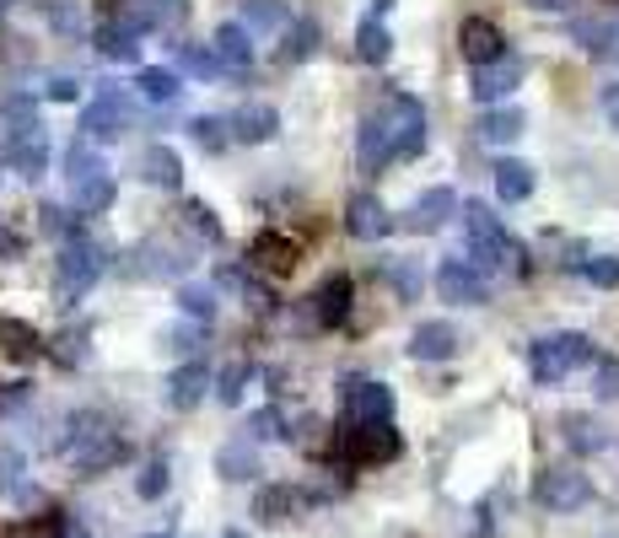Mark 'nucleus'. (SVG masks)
<instances>
[{"mask_svg":"<svg viewBox=\"0 0 619 538\" xmlns=\"http://www.w3.org/2000/svg\"><path fill=\"white\" fill-rule=\"evenodd\" d=\"M65 458L76 463V474H108L119 458H125V436L108 425L103 409H76L65 420Z\"/></svg>","mask_w":619,"mask_h":538,"instance_id":"1","label":"nucleus"},{"mask_svg":"<svg viewBox=\"0 0 619 538\" xmlns=\"http://www.w3.org/2000/svg\"><path fill=\"white\" fill-rule=\"evenodd\" d=\"M98 274H103V248H98L92 238L70 232L65 248H60V265H54V302H60V307H76V302L98 285Z\"/></svg>","mask_w":619,"mask_h":538,"instance_id":"2","label":"nucleus"},{"mask_svg":"<svg viewBox=\"0 0 619 538\" xmlns=\"http://www.w3.org/2000/svg\"><path fill=\"white\" fill-rule=\"evenodd\" d=\"M464 238H468V259L479 269H523V248L506 238V227L485 205H464Z\"/></svg>","mask_w":619,"mask_h":538,"instance_id":"3","label":"nucleus"},{"mask_svg":"<svg viewBox=\"0 0 619 538\" xmlns=\"http://www.w3.org/2000/svg\"><path fill=\"white\" fill-rule=\"evenodd\" d=\"M593 361V340L588 334H544V340H533L528 345V367H533V377L550 388V383H566L577 367H588Z\"/></svg>","mask_w":619,"mask_h":538,"instance_id":"4","label":"nucleus"},{"mask_svg":"<svg viewBox=\"0 0 619 538\" xmlns=\"http://www.w3.org/2000/svg\"><path fill=\"white\" fill-rule=\"evenodd\" d=\"M136 119H141L136 98H130V92H119V87H103V92L81 108V140H92V145L119 140L125 130H136Z\"/></svg>","mask_w":619,"mask_h":538,"instance_id":"5","label":"nucleus"},{"mask_svg":"<svg viewBox=\"0 0 619 538\" xmlns=\"http://www.w3.org/2000/svg\"><path fill=\"white\" fill-rule=\"evenodd\" d=\"M339 458H345V463H394V458H399V431H394V420H361V425L345 420Z\"/></svg>","mask_w":619,"mask_h":538,"instance_id":"6","label":"nucleus"},{"mask_svg":"<svg viewBox=\"0 0 619 538\" xmlns=\"http://www.w3.org/2000/svg\"><path fill=\"white\" fill-rule=\"evenodd\" d=\"M533 496H539V507L544 512H582L588 501H593V479L582 474V469H566V463H555V469H544L539 474V485H533Z\"/></svg>","mask_w":619,"mask_h":538,"instance_id":"7","label":"nucleus"},{"mask_svg":"<svg viewBox=\"0 0 619 538\" xmlns=\"http://www.w3.org/2000/svg\"><path fill=\"white\" fill-rule=\"evenodd\" d=\"M356 162H361V172H383L388 162H399V134H394L388 108H377V114H366V119H361V134H356Z\"/></svg>","mask_w":619,"mask_h":538,"instance_id":"8","label":"nucleus"},{"mask_svg":"<svg viewBox=\"0 0 619 538\" xmlns=\"http://www.w3.org/2000/svg\"><path fill=\"white\" fill-rule=\"evenodd\" d=\"M437 291H442V302H453V307H479V302H490V280H485V269L474 265V259H442Z\"/></svg>","mask_w":619,"mask_h":538,"instance_id":"9","label":"nucleus"},{"mask_svg":"<svg viewBox=\"0 0 619 538\" xmlns=\"http://www.w3.org/2000/svg\"><path fill=\"white\" fill-rule=\"evenodd\" d=\"M248 265L275 274V280H286V274H297V265H302V243L270 227V232H259V238L248 243Z\"/></svg>","mask_w":619,"mask_h":538,"instance_id":"10","label":"nucleus"},{"mask_svg":"<svg viewBox=\"0 0 619 538\" xmlns=\"http://www.w3.org/2000/svg\"><path fill=\"white\" fill-rule=\"evenodd\" d=\"M345 420L361 425V420H394V388L377 383V377H350L345 383Z\"/></svg>","mask_w":619,"mask_h":538,"instance_id":"11","label":"nucleus"},{"mask_svg":"<svg viewBox=\"0 0 619 538\" xmlns=\"http://www.w3.org/2000/svg\"><path fill=\"white\" fill-rule=\"evenodd\" d=\"M517 81H523V60L517 54H501V60H490V65H474V103H506L512 92H517Z\"/></svg>","mask_w":619,"mask_h":538,"instance_id":"12","label":"nucleus"},{"mask_svg":"<svg viewBox=\"0 0 619 538\" xmlns=\"http://www.w3.org/2000/svg\"><path fill=\"white\" fill-rule=\"evenodd\" d=\"M383 108H388V119H394V134H399V162L421 156V145H426V108H421L410 92H394Z\"/></svg>","mask_w":619,"mask_h":538,"instance_id":"13","label":"nucleus"},{"mask_svg":"<svg viewBox=\"0 0 619 538\" xmlns=\"http://www.w3.org/2000/svg\"><path fill=\"white\" fill-rule=\"evenodd\" d=\"M345 232H350L356 243H377V238L394 232V216H388V205H383L377 194H350V205H345Z\"/></svg>","mask_w":619,"mask_h":538,"instance_id":"14","label":"nucleus"},{"mask_svg":"<svg viewBox=\"0 0 619 538\" xmlns=\"http://www.w3.org/2000/svg\"><path fill=\"white\" fill-rule=\"evenodd\" d=\"M210 388H216L210 367H205L199 356H189V361H183V367H172V377H167V404L189 414V409H199V404H205Z\"/></svg>","mask_w":619,"mask_h":538,"instance_id":"15","label":"nucleus"},{"mask_svg":"<svg viewBox=\"0 0 619 538\" xmlns=\"http://www.w3.org/2000/svg\"><path fill=\"white\" fill-rule=\"evenodd\" d=\"M5 162H11V172H22V178H43V172H49V130H43V125L16 130L5 140Z\"/></svg>","mask_w":619,"mask_h":538,"instance_id":"16","label":"nucleus"},{"mask_svg":"<svg viewBox=\"0 0 619 538\" xmlns=\"http://www.w3.org/2000/svg\"><path fill=\"white\" fill-rule=\"evenodd\" d=\"M350 296H356L350 274H328V280L312 291V323H318V329L345 323V318H350Z\"/></svg>","mask_w":619,"mask_h":538,"instance_id":"17","label":"nucleus"},{"mask_svg":"<svg viewBox=\"0 0 619 538\" xmlns=\"http://www.w3.org/2000/svg\"><path fill=\"white\" fill-rule=\"evenodd\" d=\"M459 49H464L468 65H490V60H501V54H506V38H501V27H495V22L468 16L464 27H459Z\"/></svg>","mask_w":619,"mask_h":538,"instance_id":"18","label":"nucleus"},{"mask_svg":"<svg viewBox=\"0 0 619 538\" xmlns=\"http://www.w3.org/2000/svg\"><path fill=\"white\" fill-rule=\"evenodd\" d=\"M210 43H216V54H221L227 76H248V65H254V33H248L243 22H221Z\"/></svg>","mask_w":619,"mask_h":538,"instance_id":"19","label":"nucleus"},{"mask_svg":"<svg viewBox=\"0 0 619 538\" xmlns=\"http://www.w3.org/2000/svg\"><path fill=\"white\" fill-rule=\"evenodd\" d=\"M459 345H464L459 329L442 323V318H437V323H421V329L410 334V356H415V361H453Z\"/></svg>","mask_w":619,"mask_h":538,"instance_id":"20","label":"nucleus"},{"mask_svg":"<svg viewBox=\"0 0 619 538\" xmlns=\"http://www.w3.org/2000/svg\"><path fill=\"white\" fill-rule=\"evenodd\" d=\"M275 134H281V114L270 103H243L232 114V140H243V145H265Z\"/></svg>","mask_w":619,"mask_h":538,"instance_id":"21","label":"nucleus"},{"mask_svg":"<svg viewBox=\"0 0 619 538\" xmlns=\"http://www.w3.org/2000/svg\"><path fill=\"white\" fill-rule=\"evenodd\" d=\"M297 512H302V490H292V485H265V490L254 496V517H259L265 528H286Z\"/></svg>","mask_w":619,"mask_h":538,"instance_id":"22","label":"nucleus"},{"mask_svg":"<svg viewBox=\"0 0 619 538\" xmlns=\"http://www.w3.org/2000/svg\"><path fill=\"white\" fill-rule=\"evenodd\" d=\"M141 38H146L141 27H130L125 16H114V22L98 33V54L114 60V65H136V60H141Z\"/></svg>","mask_w":619,"mask_h":538,"instance_id":"23","label":"nucleus"},{"mask_svg":"<svg viewBox=\"0 0 619 538\" xmlns=\"http://www.w3.org/2000/svg\"><path fill=\"white\" fill-rule=\"evenodd\" d=\"M453 210H459V194H453V189H426V194L410 205V227H415V232H437Z\"/></svg>","mask_w":619,"mask_h":538,"instance_id":"24","label":"nucleus"},{"mask_svg":"<svg viewBox=\"0 0 619 538\" xmlns=\"http://www.w3.org/2000/svg\"><path fill=\"white\" fill-rule=\"evenodd\" d=\"M141 178H146L152 189H178V183H183L178 151H172V145H146V151H141Z\"/></svg>","mask_w":619,"mask_h":538,"instance_id":"25","label":"nucleus"},{"mask_svg":"<svg viewBox=\"0 0 619 538\" xmlns=\"http://www.w3.org/2000/svg\"><path fill=\"white\" fill-rule=\"evenodd\" d=\"M114 194H119L114 172H103V178H87V183H70V210H76V216H103V210L114 205Z\"/></svg>","mask_w":619,"mask_h":538,"instance_id":"26","label":"nucleus"},{"mask_svg":"<svg viewBox=\"0 0 619 538\" xmlns=\"http://www.w3.org/2000/svg\"><path fill=\"white\" fill-rule=\"evenodd\" d=\"M0 350H5V361H33L43 350V340L27 318H0Z\"/></svg>","mask_w":619,"mask_h":538,"instance_id":"27","label":"nucleus"},{"mask_svg":"<svg viewBox=\"0 0 619 538\" xmlns=\"http://www.w3.org/2000/svg\"><path fill=\"white\" fill-rule=\"evenodd\" d=\"M495 194H501L506 205L528 200V194H533V167L517 162V156H501V162H495Z\"/></svg>","mask_w":619,"mask_h":538,"instance_id":"28","label":"nucleus"},{"mask_svg":"<svg viewBox=\"0 0 619 538\" xmlns=\"http://www.w3.org/2000/svg\"><path fill=\"white\" fill-rule=\"evenodd\" d=\"M560 436H566V447L582 452V458H588V452H604V441H609L593 414H560Z\"/></svg>","mask_w":619,"mask_h":538,"instance_id":"29","label":"nucleus"},{"mask_svg":"<svg viewBox=\"0 0 619 538\" xmlns=\"http://www.w3.org/2000/svg\"><path fill=\"white\" fill-rule=\"evenodd\" d=\"M216 474H221V479H232V485H248V479L259 474V458H254L248 436H243V441H227V447L216 452Z\"/></svg>","mask_w":619,"mask_h":538,"instance_id":"30","label":"nucleus"},{"mask_svg":"<svg viewBox=\"0 0 619 538\" xmlns=\"http://www.w3.org/2000/svg\"><path fill=\"white\" fill-rule=\"evenodd\" d=\"M388 54H394V38H388L383 16H366V22L356 27V60H366V65H388Z\"/></svg>","mask_w":619,"mask_h":538,"instance_id":"31","label":"nucleus"},{"mask_svg":"<svg viewBox=\"0 0 619 538\" xmlns=\"http://www.w3.org/2000/svg\"><path fill=\"white\" fill-rule=\"evenodd\" d=\"M146 254V265H141V274H167V280H183L189 274V248H172V243H146L141 248Z\"/></svg>","mask_w":619,"mask_h":538,"instance_id":"32","label":"nucleus"},{"mask_svg":"<svg viewBox=\"0 0 619 538\" xmlns=\"http://www.w3.org/2000/svg\"><path fill=\"white\" fill-rule=\"evenodd\" d=\"M183 232L194 238V243H205V248H216L221 243V221H216V210L205 205V200H183Z\"/></svg>","mask_w":619,"mask_h":538,"instance_id":"33","label":"nucleus"},{"mask_svg":"<svg viewBox=\"0 0 619 538\" xmlns=\"http://www.w3.org/2000/svg\"><path fill=\"white\" fill-rule=\"evenodd\" d=\"M136 87H141V98H146V103H162V108L183 98L178 71H162V65H141V81H136Z\"/></svg>","mask_w":619,"mask_h":538,"instance_id":"34","label":"nucleus"},{"mask_svg":"<svg viewBox=\"0 0 619 538\" xmlns=\"http://www.w3.org/2000/svg\"><path fill=\"white\" fill-rule=\"evenodd\" d=\"M312 54H318V22H312V16H297V22L286 27L281 60H286V65H308Z\"/></svg>","mask_w":619,"mask_h":538,"instance_id":"35","label":"nucleus"},{"mask_svg":"<svg viewBox=\"0 0 619 538\" xmlns=\"http://www.w3.org/2000/svg\"><path fill=\"white\" fill-rule=\"evenodd\" d=\"M103 172H108V162L98 156L92 140H76V145L65 151V178H70V183H87V178H103Z\"/></svg>","mask_w":619,"mask_h":538,"instance_id":"36","label":"nucleus"},{"mask_svg":"<svg viewBox=\"0 0 619 538\" xmlns=\"http://www.w3.org/2000/svg\"><path fill=\"white\" fill-rule=\"evenodd\" d=\"M178 312L194 318V323H210V318H216V285L183 280V285H178Z\"/></svg>","mask_w":619,"mask_h":538,"instance_id":"37","label":"nucleus"},{"mask_svg":"<svg viewBox=\"0 0 619 538\" xmlns=\"http://www.w3.org/2000/svg\"><path fill=\"white\" fill-rule=\"evenodd\" d=\"M178 65H183L189 76H205V81H210V76H227L216 43H205V49H199V43H178Z\"/></svg>","mask_w":619,"mask_h":538,"instance_id":"38","label":"nucleus"},{"mask_svg":"<svg viewBox=\"0 0 619 538\" xmlns=\"http://www.w3.org/2000/svg\"><path fill=\"white\" fill-rule=\"evenodd\" d=\"M243 27H248V33H275V27H286V0H243Z\"/></svg>","mask_w":619,"mask_h":538,"instance_id":"39","label":"nucleus"},{"mask_svg":"<svg viewBox=\"0 0 619 538\" xmlns=\"http://www.w3.org/2000/svg\"><path fill=\"white\" fill-rule=\"evenodd\" d=\"M523 134V114L517 108H490L485 119H479V140H490V145H506V140H517Z\"/></svg>","mask_w":619,"mask_h":538,"instance_id":"40","label":"nucleus"},{"mask_svg":"<svg viewBox=\"0 0 619 538\" xmlns=\"http://www.w3.org/2000/svg\"><path fill=\"white\" fill-rule=\"evenodd\" d=\"M0 119H5V134H16V130H33V125H43V119H38V108H33V98H27V92H5V98H0Z\"/></svg>","mask_w":619,"mask_h":538,"instance_id":"41","label":"nucleus"},{"mask_svg":"<svg viewBox=\"0 0 619 538\" xmlns=\"http://www.w3.org/2000/svg\"><path fill=\"white\" fill-rule=\"evenodd\" d=\"M189 134H194V145H199V151H221V145L232 140V119H216V114H199V119L189 125Z\"/></svg>","mask_w":619,"mask_h":538,"instance_id":"42","label":"nucleus"},{"mask_svg":"<svg viewBox=\"0 0 619 538\" xmlns=\"http://www.w3.org/2000/svg\"><path fill=\"white\" fill-rule=\"evenodd\" d=\"M43 16H49L65 38H81V27H87V16H81L76 0H43Z\"/></svg>","mask_w":619,"mask_h":538,"instance_id":"43","label":"nucleus"},{"mask_svg":"<svg viewBox=\"0 0 619 538\" xmlns=\"http://www.w3.org/2000/svg\"><path fill=\"white\" fill-rule=\"evenodd\" d=\"M248 377H254V372H248V361H232V367L216 377V399H221V404H243V388H248Z\"/></svg>","mask_w":619,"mask_h":538,"instance_id":"44","label":"nucleus"},{"mask_svg":"<svg viewBox=\"0 0 619 538\" xmlns=\"http://www.w3.org/2000/svg\"><path fill=\"white\" fill-rule=\"evenodd\" d=\"M167 485H172V474H167V463L156 458V463H146V469H141V479H136V496H141V501H162V496H167Z\"/></svg>","mask_w":619,"mask_h":538,"instance_id":"45","label":"nucleus"},{"mask_svg":"<svg viewBox=\"0 0 619 538\" xmlns=\"http://www.w3.org/2000/svg\"><path fill=\"white\" fill-rule=\"evenodd\" d=\"M248 436H254V441H281V436H286L281 409H254V414H248Z\"/></svg>","mask_w":619,"mask_h":538,"instance_id":"46","label":"nucleus"},{"mask_svg":"<svg viewBox=\"0 0 619 538\" xmlns=\"http://www.w3.org/2000/svg\"><path fill=\"white\" fill-rule=\"evenodd\" d=\"M199 340H205V323L183 318V323L167 334V350H172V356H194V350H199Z\"/></svg>","mask_w":619,"mask_h":538,"instance_id":"47","label":"nucleus"},{"mask_svg":"<svg viewBox=\"0 0 619 538\" xmlns=\"http://www.w3.org/2000/svg\"><path fill=\"white\" fill-rule=\"evenodd\" d=\"M388 280H394L399 302H415V296H421V269L410 265V259H394V265H388Z\"/></svg>","mask_w":619,"mask_h":538,"instance_id":"48","label":"nucleus"},{"mask_svg":"<svg viewBox=\"0 0 619 538\" xmlns=\"http://www.w3.org/2000/svg\"><path fill=\"white\" fill-rule=\"evenodd\" d=\"M582 274H588L593 285H619V259H588Z\"/></svg>","mask_w":619,"mask_h":538,"instance_id":"49","label":"nucleus"},{"mask_svg":"<svg viewBox=\"0 0 619 538\" xmlns=\"http://www.w3.org/2000/svg\"><path fill=\"white\" fill-rule=\"evenodd\" d=\"M152 11H156V27H178L189 5L183 0H152Z\"/></svg>","mask_w":619,"mask_h":538,"instance_id":"50","label":"nucleus"},{"mask_svg":"<svg viewBox=\"0 0 619 538\" xmlns=\"http://www.w3.org/2000/svg\"><path fill=\"white\" fill-rule=\"evenodd\" d=\"M49 98H54V103H76V98H81V81H76V76H54V81H49Z\"/></svg>","mask_w":619,"mask_h":538,"instance_id":"51","label":"nucleus"},{"mask_svg":"<svg viewBox=\"0 0 619 538\" xmlns=\"http://www.w3.org/2000/svg\"><path fill=\"white\" fill-rule=\"evenodd\" d=\"M598 394L619 399V361H598Z\"/></svg>","mask_w":619,"mask_h":538,"instance_id":"52","label":"nucleus"},{"mask_svg":"<svg viewBox=\"0 0 619 538\" xmlns=\"http://www.w3.org/2000/svg\"><path fill=\"white\" fill-rule=\"evenodd\" d=\"M216 285H227V291H243V296H248V274H243L237 265H221V269H216Z\"/></svg>","mask_w":619,"mask_h":538,"instance_id":"53","label":"nucleus"},{"mask_svg":"<svg viewBox=\"0 0 619 538\" xmlns=\"http://www.w3.org/2000/svg\"><path fill=\"white\" fill-rule=\"evenodd\" d=\"M598 108H604V119L619 130V81H609V87L598 92Z\"/></svg>","mask_w":619,"mask_h":538,"instance_id":"54","label":"nucleus"},{"mask_svg":"<svg viewBox=\"0 0 619 538\" xmlns=\"http://www.w3.org/2000/svg\"><path fill=\"white\" fill-rule=\"evenodd\" d=\"M16 474H22V458L5 452V458H0V490H16Z\"/></svg>","mask_w":619,"mask_h":538,"instance_id":"55","label":"nucleus"},{"mask_svg":"<svg viewBox=\"0 0 619 538\" xmlns=\"http://www.w3.org/2000/svg\"><path fill=\"white\" fill-rule=\"evenodd\" d=\"M54 538H92V534H87V523H81V517H60Z\"/></svg>","mask_w":619,"mask_h":538,"instance_id":"56","label":"nucleus"},{"mask_svg":"<svg viewBox=\"0 0 619 538\" xmlns=\"http://www.w3.org/2000/svg\"><path fill=\"white\" fill-rule=\"evenodd\" d=\"M60 361H65V367H70V361H81V340H76V334H65V340H60Z\"/></svg>","mask_w":619,"mask_h":538,"instance_id":"57","label":"nucleus"},{"mask_svg":"<svg viewBox=\"0 0 619 538\" xmlns=\"http://www.w3.org/2000/svg\"><path fill=\"white\" fill-rule=\"evenodd\" d=\"M528 5H533V11H566L571 0H528Z\"/></svg>","mask_w":619,"mask_h":538,"instance_id":"58","label":"nucleus"},{"mask_svg":"<svg viewBox=\"0 0 619 538\" xmlns=\"http://www.w3.org/2000/svg\"><path fill=\"white\" fill-rule=\"evenodd\" d=\"M388 5H394V0H372V16H383V11H388Z\"/></svg>","mask_w":619,"mask_h":538,"instance_id":"59","label":"nucleus"},{"mask_svg":"<svg viewBox=\"0 0 619 538\" xmlns=\"http://www.w3.org/2000/svg\"><path fill=\"white\" fill-rule=\"evenodd\" d=\"M221 538H248V534H243V528H227V534H221Z\"/></svg>","mask_w":619,"mask_h":538,"instance_id":"60","label":"nucleus"},{"mask_svg":"<svg viewBox=\"0 0 619 538\" xmlns=\"http://www.w3.org/2000/svg\"><path fill=\"white\" fill-rule=\"evenodd\" d=\"M5 11H11V0H0V16H5Z\"/></svg>","mask_w":619,"mask_h":538,"instance_id":"61","label":"nucleus"},{"mask_svg":"<svg viewBox=\"0 0 619 538\" xmlns=\"http://www.w3.org/2000/svg\"><path fill=\"white\" fill-rule=\"evenodd\" d=\"M141 538H172V534H141Z\"/></svg>","mask_w":619,"mask_h":538,"instance_id":"62","label":"nucleus"}]
</instances>
